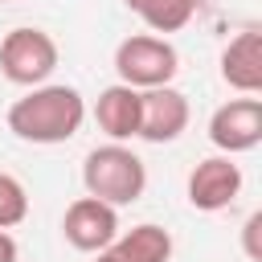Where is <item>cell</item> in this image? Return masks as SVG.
<instances>
[{"label":"cell","instance_id":"1","mask_svg":"<svg viewBox=\"0 0 262 262\" xmlns=\"http://www.w3.org/2000/svg\"><path fill=\"white\" fill-rule=\"evenodd\" d=\"M82 119H86V98L78 94V86L66 82L33 86L25 98L8 106V131L25 143H66L78 135Z\"/></svg>","mask_w":262,"mask_h":262},{"label":"cell","instance_id":"2","mask_svg":"<svg viewBox=\"0 0 262 262\" xmlns=\"http://www.w3.org/2000/svg\"><path fill=\"white\" fill-rule=\"evenodd\" d=\"M82 184H86V196H98L111 209L135 205L143 196V188H147V164L127 143H102V147H94L86 156Z\"/></svg>","mask_w":262,"mask_h":262},{"label":"cell","instance_id":"3","mask_svg":"<svg viewBox=\"0 0 262 262\" xmlns=\"http://www.w3.org/2000/svg\"><path fill=\"white\" fill-rule=\"evenodd\" d=\"M180 70V53L172 41L156 37V33H131L119 41L115 49V74L123 86L131 90H156V86H172Z\"/></svg>","mask_w":262,"mask_h":262},{"label":"cell","instance_id":"4","mask_svg":"<svg viewBox=\"0 0 262 262\" xmlns=\"http://www.w3.org/2000/svg\"><path fill=\"white\" fill-rule=\"evenodd\" d=\"M57 70V41L45 29L20 25L0 41V74L16 86H45V78Z\"/></svg>","mask_w":262,"mask_h":262},{"label":"cell","instance_id":"5","mask_svg":"<svg viewBox=\"0 0 262 262\" xmlns=\"http://www.w3.org/2000/svg\"><path fill=\"white\" fill-rule=\"evenodd\" d=\"M209 139L213 147H221L225 156H237V151H254L262 143V98L254 94H242V98H229L213 111L209 119Z\"/></svg>","mask_w":262,"mask_h":262},{"label":"cell","instance_id":"6","mask_svg":"<svg viewBox=\"0 0 262 262\" xmlns=\"http://www.w3.org/2000/svg\"><path fill=\"white\" fill-rule=\"evenodd\" d=\"M61 237L82 254H98L119 237V209L98 196H78L61 217Z\"/></svg>","mask_w":262,"mask_h":262},{"label":"cell","instance_id":"7","mask_svg":"<svg viewBox=\"0 0 262 262\" xmlns=\"http://www.w3.org/2000/svg\"><path fill=\"white\" fill-rule=\"evenodd\" d=\"M242 192V168L229 156H209L188 172V205L201 213L229 209Z\"/></svg>","mask_w":262,"mask_h":262},{"label":"cell","instance_id":"8","mask_svg":"<svg viewBox=\"0 0 262 262\" xmlns=\"http://www.w3.org/2000/svg\"><path fill=\"white\" fill-rule=\"evenodd\" d=\"M139 102H143L139 139H147V143H172V139H180V131L188 127V98L176 86L139 90Z\"/></svg>","mask_w":262,"mask_h":262},{"label":"cell","instance_id":"9","mask_svg":"<svg viewBox=\"0 0 262 262\" xmlns=\"http://www.w3.org/2000/svg\"><path fill=\"white\" fill-rule=\"evenodd\" d=\"M221 82L233 86L237 94L262 90V33L258 29H242L221 49Z\"/></svg>","mask_w":262,"mask_h":262},{"label":"cell","instance_id":"10","mask_svg":"<svg viewBox=\"0 0 262 262\" xmlns=\"http://www.w3.org/2000/svg\"><path fill=\"white\" fill-rule=\"evenodd\" d=\"M139 115H143V102H139V90L115 82L98 94L94 102V119L98 127L111 135V143H123V139H135L139 135Z\"/></svg>","mask_w":262,"mask_h":262},{"label":"cell","instance_id":"11","mask_svg":"<svg viewBox=\"0 0 262 262\" xmlns=\"http://www.w3.org/2000/svg\"><path fill=\"white\" fill-rule=\"evenodd\" d=\"M106 258L111 262H168L172 258V233L164 225L143 221V225L127 229L123 237H115L106 246Z\"/></svg>","mask_w":262,"mask_h":262},{"label":"cell","instance_id":"12","mask_svg":"<svg viewBox=\"0 0 262 262\" xmlns=\"http://www.w3.org/2000/svg\"><path fill=\"white\" fill-rule=\"evenodd\" d=\"M151 33H180L196 12H201V4L205 0H123Z\"/></svg>","mask_w":262,"mask_h":262},{"label":"cell","instance_id":"13","mask_svg":"<svg viewBox=\"0 0 262 262\" xmlns=\"http://www.w3.org/2000/svg\"><path fill=\"white\" fill-rule=\"evenodd\" d=\"M29 217V192L12 172H0V229H12Z\"/></svg>","mask_w":262,"mask_h":262},{"label":"cell","instance_id":"14","mask_svg":"<svg viewBox=\"0 0 262 262\" xmlns=\"http://www.w3.org/2000/svg\"><path fill=\"white\" fill-rule=\"evenodd\" d=\"M242 250L250 262H262V209H254L242 225Z\"/></svg>","mask_w":262,"mask_h":262},{"label":"cell","instance_id":"15","mask_svg":"<svg viewBox=\"0 0 262 262\" xmlns=\"http://www.w3.org/2000/svg\"><path fill=\"white\" fill-rule=\"evenodd\" d=\"M0 262H16V237L8 229H0Z\"/></svg>","mask_w":262,"mask_h":262},{"label":"cell","instance_id":"16","mask_svg":"<svg viewBox=\"0 0 262 262\" xmlns=\"http://www.w3.org/2000/svg\"><path fill=\"white\" fill-rule=\"evenodd\" d=\"M0 4H4V0H0Z\"/></svg>","mask_w":262,"mask_h":262}]
</instances>
